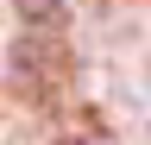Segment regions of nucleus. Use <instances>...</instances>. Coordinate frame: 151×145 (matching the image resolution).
<instances>
[{"label": "nucleus", "instance_id": "1", "mask_svg": "<svg viewBox=\"0 0 151 145\" xmlns=\"http://www.w3.org/2000/svg\"><path fill=\"white\" fill-rule=\"evenodd\" d=\"M25 25H63V0H13Z\"/></svg>", "mask_w": 151, "mask_h": 145}]
</instances>
